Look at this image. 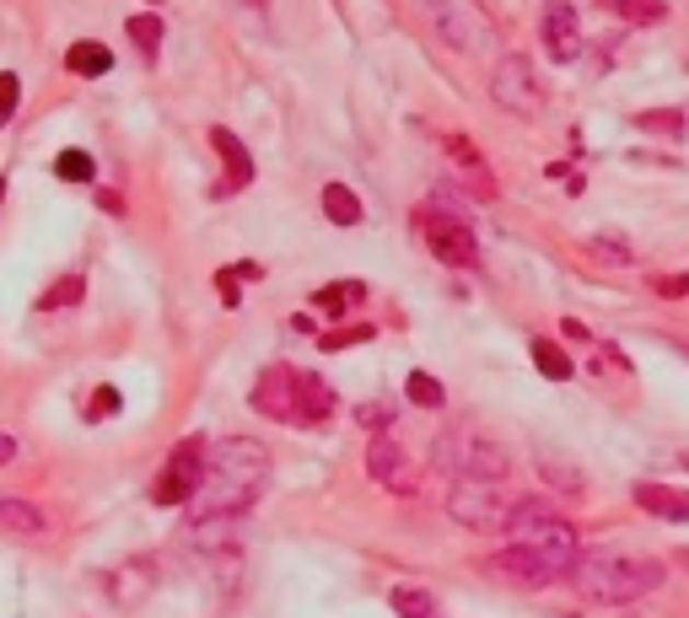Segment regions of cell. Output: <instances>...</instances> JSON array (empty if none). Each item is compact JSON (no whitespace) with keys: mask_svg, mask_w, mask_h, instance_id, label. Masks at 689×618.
Returning a JSON list of instances; mask_svg holds the SVG:
<instances>
[{"mask_svg":"<svg viewBox=\"0 0 689 618\" xmlns=\"http://www.w3.org/2000/svg\"><path fill=\"white\" fill-rule=\"evenodd\" d=\"M125 33L135 38V49H140L146 60H157V49H162V22H157V16H129Z\"/></svg>","mask_w":689,"mask_h":618,"instance_id":"23","label":"cell"},{"mask_svg":"<svg viewBox=\"0 0 689 618\" xmlns=\"http://www.w3.org/2000/svg\"><path fill=\"white\" fill-rule=\"evenodd\" d=\"M361 302H367V285H361V280H334V285L318 291V312H329V317H345V312L361 307Z\"/></svg>","mask_w":689,"mask_h":618,"instance_id":"18","label":"cell"},{"mask_svg":"<svg viewBox=\"0 0 689 618\" xmlns=\"http://www.w3.org/2000/svg\"><path fill=\"white\" fill-rule=\"evenodd\" d=\"M421 237L426 247L437 253L441 264H452V269H474L480 264V243H474V232L452 215V210H421Z\"/></svg>","mask_w":689,"mask_h":618,"instance_id":"10","label":"cell"},{"mask_svg":"<svg viewBox=\"0 0 689 618\" xmlns=\"http://www.w3.org/2000/svg\"><path fill=\"white\" fill-rule=\"evenodd\" d=\"M372 339V328L367 323H356V328H334V334H318V350H345V345H367Z\"/></svg>","mask_w":689,"mask_h":618,"instance_id":"28","label":"cell"},{"mask_svg":"<svg viewBox=\"0 0 689 618\" xmlns=\"http://www.w3.org/2000/svg\"><path fill=\"white\" fill-rule=\"evenodd\" d=\"M205 463H210V441H205V435L179 441L173 457H168V468H162L157 485H151V500H157V505H194V494L205 485Z\"/></svg>","mask_w":689,"mask_h":618,"instance_id":"7","label":"cell"},{"mask_svg":"<svg viewBox=\"0 0 689 618\" xmlns=\"http://www.w3.org/2000/svg\"><path fill=\"white\" fill-rule=\"evenodd\" d=\"M615 11H620L625 22H635V27H657V22L668 16L663 0H615Z\"/></svg>","mask_w":689,"mask_h":618,"instance_id":"24","label":"cell"},{"mask_svg":"<svg viewBox=\"0 0 689 618\" xmlns=\"http://www.w3.org/2000/svg\"><path fill=\"white\" fill-rule=\"evenodd\" d=\"M491 97H496V108H506V114L533 119L539 103H544V86H539V75H533V60H528V55H502V60H496V75H491Z\"/></svg>","mask_w":689,"mask_h":618,"instance_id":"9","label":"cell"},{"mask_svg":"<svg viewBox=\"0 0 689 618\" xmlns=\"http://www.w3.org/2000/svg\"><path fill=\"white\" fill-rule=\"evenodd\" d=\"M356 415H361V425H367V431H382V425L393 420V409H382V404H361Z\"/></svg>","mask_w":689,"mask_h":618,"instance_id":"32","label":"cell"},{"mask_svg":"<svg viewBox=\"0 0 689 618\" xmlns=\"http://www.w3.org/2000/svg\"><path fill=\"white\" fill-rule=\"evenodd\" d=\"M635 505L663 522H689V490H674V485H635Z\"/></svg>","mask_w":689,"mask_h":618,"instance_id":"14","label":"cell"},{"mask_svg":"<svg viewBox=\"0 0 689 618\" xmlns=\"http://www.w3.org/2000/svg\"><path fill=\"white\" fill-rule=\"evenodd\" d=\"M249 404L264 420H280V425H297V404H302V371L297 366H264L253 382Z\"/></svg>","mask_w":689,"mask_h":618,"instance_id":"11","label":"cell"},{"mask_svg":"<svg viewBox=\"0 0 689 618\" xmlns=\"http://www.w3.org/2000/svg\"><path fill=\"white\" fill-rule=\"evenodd\" d=\"M44 511L33 500H0V533H16V538H44Z\"/></svg>","mask_w":689,"mask_h":618,"instance_id":"15","label":"cell"},{"mask_svg":"<svg viewBox=\"0 0 689 618\" xmlns=\"http://www.w3.org/2000/svg\"><path fill=\"white\" fill-rule=\"evenodd\" d=\"M65 70H70V75H108V70H114V55H108L103 44H87V38H81V44L65 49Z\"/></svg>","mask_w":689,"mask_h":618,"instance_id":"17","label":"cell"},{"mask_svg":"<svg viewBox=\"0 0 689 618\" xmlns=\"http://www.w3.org/2000/svg\"><path fill=\"white\" fill-rule=\"evenodd\" d=\"M151 5H157V0H151Z\"/></svg>","mask_w":689,"mask_h":618,"instance_id":"36","label":"cell"},{"mask_svg":"<svg viewBox=\"0 0 689 618\" xmlns=\"http://www.w3.org/2000/svg\"><path fill=\"white\" fill-rule=\"evenodd\" d=\"M16 97H22L16 75H5V70H0V124L11 119V114H16Z\"/></svg>","mask_w":689,"mask_h":618,"instance_id":"29","label":"cell"},{"mask_svg":"<svg viewBox=\"0 0 689 618\" xmlns=\"http://www.w3.org/2000/svg\"><path fill=\"white\" fill-rule=\"evenodd\" d=\"M404 393H410V404H421V409H441V398H447V393H441V382L432 376V371H415Z\"/></svg>","mask_w":689,"mask_h":618,"instance_id":"25","label":"cell"},{"mask_svg":"<svg viewBox=\"0 0 689 618\" xmlns=\"http://www.w3.org/2000/svg\"><path fill=\"white\" fill-rule=\"evenodd\" d=\"M539 474H544V479H550V485H561V490H582V474H576V468H565L561 457H550V452H544V457H539Z\"/></svg>","mask_w":689,"mask_h":618,"instance_id":"27","label":"cell"},{"mask_svg":"<svg viewBox=\"0 0 689 618\" xmlns=\"http://www.w3.org/2000/svg\"><path fill=\"white\" fill-rule=\"evenodd\" d=\"M426 16V33L452 55H491L496 49V22L480 0H415Z\"/></svg>","mask_w":689,"mask_h":618,"instance_id":"3","label":"cell"},{"mask_svg":"<svg viewBox=\"0 0 689 618\" xmlns=\"http://www.w3.org/2000/svg\"><path fill=\"white\" fill-rule=\"evenodd\" d=\"M571 581L587 603H635V597L663 586V564L641 555H620V549H582Z\"/></svg>","mask_w":689,"mask_h":618,"instance_id":"2","label":"cell"},{"mask_svg":"<svg viewBox=\"0 0 689 618\" xmlns=\"http://www.w3.org/2000/svg\"><path fill=\"white\" fill-rule=\"evenodd\" d=\"M0 205H5V184H0Z\"/></svg>","mask_w":689,"mask_h":618,"instance_id":"35","label":"cell"},{"mask_svg":"<svg viewBox=\"0 0 689 618\" xmlns=\"http://www.w3.org/2000/svg\"><path fill=\"white\" fill-rule=\"evenodd\" d=\"M323 215H329L334 226H356V221H361V199L345 184H329L323 188Z\"/></svg>","mask_w":689,"mask_h":618,"instance_id":"19","label":"cell"},{"mask_svg":"<svg viewBox=\"0 0 689 618\" xmlns=\"http://www.w3.org/2000/svg\"><path fill=\"white\" fill-rule=\"evenodd\" d=\"M652 291H657V296H668V302H679V296H689V275H663Z\"/></svg>","mask_w":689,"mask_h":618,"instance_id":"31","label":"cell"},{"mask_svg":"<svg viewBox=\"0 0 689 618\" xmlns=\"http://www.w3.org/2000/svg\"><path fill=\"white\" fill-rule=\"evenodd\" d=\"M269 485V452L249 435L210 441L205 485L194 494V516H249V505Z\"/></svg>","mask_w":689,"mask_h":618,"instance_id":"1","label":"cell"},{"mask_svg":"<svg viewBox=\"0 0 689 618\" xmlns=\"http://www.w3.org/2000/svg\"><path fill=\"white\" fill-rule=\"evenodd\" d=\"M447 511L474 533H506V522L517 511V494H506L496 479H452Z\"/></svg>","mask_w":689,"mask_h":618,"instance_id":"6","label":"cell"},{"mask_svg":"<svg viewBox=\"0 0 689 618\" xmlns=\"http://www.w3.org/2000/svg\"><path fill=\"white\" fill-rule=\"evenodd\" d=\"M485 570L512 581V586H555V581H571V564H561V559L544 555V549H528V544L496 549V555L485 559Z\"/></svg>","mask_w":689,"mask_h":618,"instance_id":"8","label":"cell"},{"mask_svg":"<svg viewBox=\"0 0 689 618\" xmlns=\"http://www.w3.org/2000/svg\"><path fill=\"white\" fill-rule=\"evenodd\" d=\"M81 291H87V280H81V275H65V280H55V291L44 296V312L76 307V302H81Z\"/></svg>","mask_w":689,"mask_h":618,"instance_id":"26","label":"cell"},{"mask_svg":"<svg viewBox=\"0 0 689 618\" xmlns=\"http://www.w3.org/2000/svg\"><path fill=\"white\" fill-rule=\"evenodd\" d=\"M210 145H216V151L227 156V173H232V178H227V188H243V184H249V178H253L249 145H243V140H238L232 129H210Z\"/></svg>","mask_w":689,"mask_h":618,"instance_id":"16","label":"cell"},{"mask_svg":"<svg viewBox=\"0 0 689 618\" xmlns=\"http://www.w3.org/2000/svg\"><path fill=\"white\" fill-rule=\"evenodd\" d=\"M119 409V393L114 387H97V398L87 404V420H103V415H114Z\"/></svg>","mask_w":689,"mask_h":618,"instance_id":"30","label":"cell"},{"mask_svg":"<svg viewBox=\"0 0 689 618\" xmlns=\"http://www.w3.org/2000/svg\"><path fill=\"white\" fill-rule=\"evenodd\" d=\"M55 173H60L65 184H92L97 178V162H92V151H81V145H70L55 156Z\"/></svg>","mask_w":689,"mask_h":618,"instance_id":"22","label":"cell"},{"mask_svg":"<svg viewBox=\"0 0 689 618\" xmlns=\"http://www.w3.org/2000/svg\"><path fill=\"white\" fill-rule=\"evenodd\" d=\"M641 129H668V135H679V114H641Z\"/></svg>","mask_w":689,"mask_h":618,"instance_id":"33","label":"cell"},{"mask_svg":"<svg viewBox=\"0 0 689 618\" xmlns=\"http://www.w3.org/2000/svg\"><path fill=\"white\" fill-rule=\"evenodd\" d=\"M393 614L399 618H441L437 597L421 592V586H393Z\"/></svg>","mask_w":689,"mask_h":618,"instance_id":"20","label":"cell"},{"mask_svg":"<svg viewBox=\"0 0 689 618\" xmlns=\"http://www.w3.org/2000/svg\"><path fill=\"white\" fill-rule=\"evenodd\" d=\"M506 544H528V549H544V555H555L561 564L576 570V559H582V538H576V527L555 516L544 500H517V511H512V522H506Z\"/></svg>","mask_w":689,"mask_h":618,"instance_id":"5","label":"cell"},{"mask_svg":"<svg viewBox=\"0 0 689 618\" xmlns=\"http://www.w3.org/2000/svg\"><path fill=\"white\" fill-rule=\"evenodd\" d=\"M533 366L544 371V376H550V382H571V355H565L561 345H555V339H533Z\"/></svg>","mask_w":689,"mask_h":618,"instance_id":"21","label":"cell"},{"mask_svg":"<svg viewBox=\"0 0 689 618\" xmlns=\"http://www.w3.org/2000/svg\"><path fill=\"white\" fill-rule=\"evenodd\" d=\"M539 33H544V49H550L555 65H571L582 55V22H576V11H571L565 0H550V5H544Z\"/></svg>","mask_w":689,"mask_h":618,"instance_id":"13","label":"cell"},{"mask_svg":"<svg viewBox=\"0 0 689 618\" xmlns=\"http://www.w3.org/2000/svg\"><path fill=\"white\" fill-rule=\"evenodd\" d=\"M432 463H437L447 479H496V485H502L506 474H512L506 446L480 431H441L437 446H432Z\"/></svg>","mask_w":689,"mask_h":618,"instance_id":"4","label":"cell"},{"mask_svg":"<svg viewBox=\"0 0 689 618\" xmlns=\"http://www.w3.org/2000/svg\"><path fill=\"white\" fill-rule=\"evenodd\" d=\"M11 457H16V441H11V435L0 431V468H5V463H11Z\"/></svg>","mask_w":689,"mask_h":618,"instance_id":"34","label":"cell"},{"mask_svg":"<svg viewBox=\"0 0 689 618\" xmlns=\"http://www.w3.org/2000/svg\"><path fill=\"white\" fill-rule=\"evenodd\" d=\"M367 474H372L388 494H415L421 490V468H415L410 452H404L399 441H388V435H377L372 446H367Z\"/></svg>","mask_w":689,"mask_h":618,"instance_id":"12","label":"cell"}]
</instances>
